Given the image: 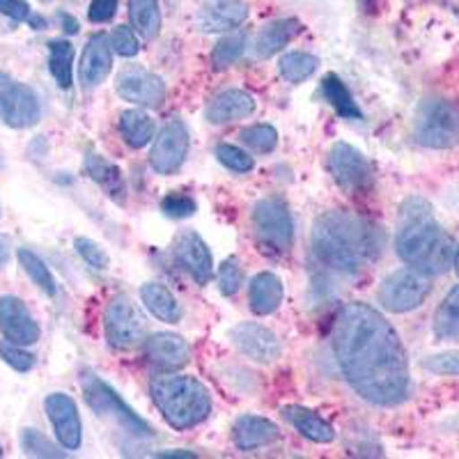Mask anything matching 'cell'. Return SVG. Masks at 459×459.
<instances>
[{
  "instance_id": "cell-6",
  "label": "cell",
  "mask_w": 459,
  "mask_h": 459,
  "mask_svg": "<svg viewBox=\"0 0 459 459\" xmlns=\"http://www.w3.org/2000/svg\"><path fill=\"white\" fill-rule=\"evenodd\" d=\"M81 384H83L85 402H88V407L92 409V411L101 413V416H110L115 423L120 425V428L125 429L126 434H131V437H152L150 425H147L104 379H100L97 375H85Z\"/></svg>"
},
{
  "instance_id": "cell-42",
  "label": "cell",
  "mask_w": 459,
  "mask_h": 459,
  "mask_svg": "<svg viewBox=\"0 0 459 459\" xmlns=\"http://www.w3.org/2000/svg\"><path fill=\"white\" fill-rule=\"evenodd\" d=\"M423 368L434 375H453L459 377V351H444V354L429 356Z\"/></svg>"
},
{
  "instance_id": "cell-12",
  "label": "cell",
  "mask_w": 459,
  "mask_h": 459,
  "mask_svg": "<svg viewBox=\"0 0 459 459\" xmlns=\"http://www.w3.org/2000/svg\"><path fill=\"white\" fill-rule=\"evenodd\" d=\"M188 154V129L182 120H170L163 125L161 134L150 152V166L159 175H172L182 168Z\"/></svg>"
},
{
  "instance_id": "cell-39",
  "label": "cell",
  "mask_w": 459,
  "mask_h": 459,
  "mask_svg": "<svg viewBox=\"0 0 459 459\" xmlns=\"http://www.w3.org/2000/svg\"><path fill=\"white\" fill-rule=\"evenodd\" d=\"M0 356L5 360L7 366L14 368L16 372H28L35 368V356L28 354V351L22 350V344L14 342H0Z\"/></svg>"
},
{
  "instance_id": "cell-49",
  "label": "cell",
  "mask_w": 459,
  "mask_h": 459,
  "mask_svg": "<svg viewBox=\"0 0 459 459\" xmlns=\"http://www.w3.org/2000/svg\"><path fill=\"white\" fill-rule=\"evenodd\" d=\"M7 262V246H5V241L0 239V264H5Z\"/></svg>"
},
{
  "instance_id": "cell-28",
  "label": "cell",
  "mask_w": 459,
  "mask_h": 459,
  "mask_svg": "<svg viewBox=\"0 0 459 459\" xmlns=\"http://www.w3.org/2000/svg\"><path fill=\"white\" fill-rule=\"evenodd\" d=\"M322 94L324 100L333 106L335 113H338L340 117H344V120H363V113H360L359 104H356L354 97H351L350 88H347L335 74H326V76H324Z\"/></svg>"
},
{
  "instance_id": "cell-14",
  "label": "cell",
  "mask_w": 459,
  "mask_h": 459,
  "mask_svg": "<svg viewBox=\"0 0 459 459\" xmlns=\"http://www.w3.org/2000/svg\"><path fill=\"white\" fill-rule=\"evenodd\" d=\"M44 409L48 413L56 437L60 446L67 450H79L81 441H83V432H81V416L76 402L65 393H53L44 400Z\"/></svg>"
},
{
  "instance_id": "cell-9",
  "label": "cell",
  "mask_w": 459,
  "mask_h": 459,
  "mask_svg": "<svg viewBox=\"0 0 459 459\" xmlns=\"http://www.w3.org/2000/svg\"><path fill=\"white\" fill-rule=\"evenodd\" d=\"M429 294V278L428 273L418 269H400L393 272L379 287L381 306L391 313H409L423 306V301Z\"/></svg>"
},
{
  "instance_id": "cell-24",
  "label": "cell",
  "mask_w": 459,
  "mask_h": 459,
  "mask_svg": "<svg viewBox=\"0 0 459 459\" xmlns=\"http://www.w3.org/2000/svg\"><path fill=\"white\" fill-rule=\"evenodd\" d=\"M282 416L299 434H303V437L308 438V441H315V444H331L335 438V429L322 416L310 411V409L292 404V407L282 409Z\"/></svg>"
},
{
  "instance_id": "cell-23",
  "label": "cell",
  "mask_w": 459,
  "mask_h": 459,
  "mask_svg": "<svg viewBox=\"0 0 459 459\" xmlns=\"http://www.w3.org/2000/svg\"><path fill=\"white\" fill-rule=\"evenodd\" d=\"M85 172H88V178L92 182H97L101 186L106 195L115 203L125 204L126 203V182L125 175L113 161L104 159L101 154H92L90 152L88 157H85Z\"/></svg>"
},
{
  "instance_id": "cell-16",
  "label": "cell",
  "mask_w": 459,
  "mask_h": 459,
  "mask_svg": "<svg viewBox=\"0 0 459 459\" xmlns=\"http://www.w3.org/2000/svg\"><path fill=\"white\" fill-rule=\"evenodd\" d=\"M172 255H175V260H178L200 285H207L209 278L214 276L212 253H209L203 237H200L198 232H194V230H182V232L175 237Z\"/></svg>"
},
{
  "instance_id": "cell-8",
  "label": "cell",
  "mask_w": 459,
  "mask_h": 459,
  "mask_svg": "<svg viewBox=\"0 0 459 459\" xmlns=\"http://www.w3.org/2000/svg\"><path fill=\"white\" fill-rule=\"evenodd\" d=\"M104 329L106 340L110 347L122 351L136 350L147 340V319L141 313L136 303L129 297H115L106 306L104 313Z\"/></svg>"
},
{
  "instance_id": "cell-36",
  "label": "cell",
  "mask_w": 459,
  "mask_h": 459,
  "mask_svg": "<svg viewBox=\"0 0 459 459\" xmlns=\"http://www.w3.org/2000/svg\"><path fill=\"white\" fill-rule=\"evenodd\" d=\"M241 141L257 154H269L278 145V131L269 125H253L241 131Z\"/></svg>"
},
{
  "instance_id": "cell-30",
  "label": "cell",
  "mask_w": 459,
  "mask_h": 459,
  "mask_svg": "<svg viewBox=\"0 0 459 459\" xmlns=\"http://www.w3.org/2000/svg\"><path fill=\"white\" fill-rule=\"evenodd\" d=\"M48 69L56 83L63 90H69L74 83V47L67 39L48 42Z\"/></svg>"
},
{
  "instance_id": "cell-20",
  "label": "cell",
  "mask_w": 459,
  "mask_h": 459,
  "mask_svg": "<svg viewBox=\"0 0 459 459\" xmlns=\"http://www.w3.org/2000/svg\"><path fill=\"white\" fill-rule=\"evenodd\" d=\"M232 441L239 450L251 453V450L266 448L281 441V429L269 418L262 416H239L232 425Z\"/></svg>"
},
{
  "instance_id": "cell-26",
  "label": "cell",
  "mask_w": 459,
  "mask_h": 459,
  "mask_svg": "<svg viewBox=\"0 0 459 459\" xmlns=\"http://www.w3.org/2000/svg\"><path fill=\"white\" fill-rule=\"evenodd\" d=\"M303 30L301 22L299 19H281V22H273L260 32L255 44L257 57L266 60V57L276 56L282 47L292 42L294 37Z\"/></svg>"
},
{
  "instance_id": "cell-45",
  "label": "cell",
  "mask_w": 459,
  "mask_h": 459,
  "mask_svg": "<svg viewBox=\"0 0 459 459\" xmlns=\"http://www.w3.org/2000/svg\"><path fill=\"white\" fill-rule=\"evenodd\" d=\"M0 14L10 16L12 22L22 23L30 22L32 12L26 0H0Z\"/></svg>"
},
{
  "instance_id": "cell-18",
  "label": "cell",
  "mask_w": 459,
  "mask_h": 459,
  "mask_svg": "<svg viewBox=\"0 0 459 459\" xmlns=\"http://www.w3.org/2000/svg\"><path fill=\"white\" fill-rule=\"evenodd\" d=\"M145 359L161 372L182 370L191 360V347L182 335L154 333L145 340Z\"/></svg>"
},
{
  "instance_id": "cell-38",
  "label": "cell",
  "mask_w": 459,
  "mask_h": 459,
  "mask_svg": "<svg viewBox=\"0 0 459 459\" xmlns=\"http://www.w3.org/2000/svg\"><path fill=\"white\" fill-rule=\"evenodd\" d=\"M216 159H219L225 168H230V170L235 172H251L253 166H255L253 157H248L244 150H239V147L235 145H225V143H221V145L216 147Z\"/></svg>"
},
{
  "instance_id": "cell-34",
  "label": "cell",
  "mask_w": 459,
  "mask_h": 459,
  "mask_svg": "<svg viewBox=\"0 0 459 459\" xmlns=\"http://www.w3.org/2000/svg\"><path fill=\"white\" fill-rule=\"evenodd\" d=\"M16 257H19V264L23 266V272L30 276V281L35 282L39 290H44L48 297H56L57 294L56 281H53L51 272H48V266L44 264L42 257L37 255V253H32L30 248H19Z\"/></svg>"
},
{
  "instance_id": "cell-11",
  "label": "cell",
  "mask_w": 459,
  "mask_h": 459,
  "mask_svg": "<svg viewBox=\"0 0 459 459\" xmlns=\"http://www.w3.org/2000/svg\"><path fill=\"white\" fill-rule=\"evenodd\" d=\"M39 100L28 85L0 72V120L12 129H28L39 122Z\"/></svg>"
},
{
  "instance_id": "cell-47",
  "label": "cell",
  "mask_w": 459,
  "mask_h": 459,
  "mask_svg": "<svg viewBox=\"0 0 459 459\" xmlns=\"http://www.w3.org/2000/svg\"><path fill=\"white\" fill-rule=\"evenodd\" d=\"M57 19L63 22L65 32H69V35H74V32H79V22H76V19H74L72 14H67V12H60V14H57Z\"/></svg>"
},
{
  "instance_id": "cell-13",
  "label": "cell",
  "mask_w": 459,
  "mask_h": 459,
  "mask_svg": "<svg viewBox=\"0 0 459 459\" xmlns=\"http://www.w3.org/2000/svg\"><path fill=\"white\" fill-rule=\"evenodd\" d=\"M117 94L136 106L161 108V104L166 101V83L157 74L134 65V67L122 69L117 76Z\"/></svg>"
},
{
  "instance_id": "cell-19",
  "label": "cell",
  "mask_w": 459,
  "mask_h": 459,
  "mask_svg": "<svg viewBox=\"0 0 459 459\" xmlns=\"http://www.w3.org/2000/svg\"><path fill=\"white\" fill-rule=\"evenodd\" d=\"M110 69H113V44L106 35L90 37L83 48L79 65V79L83 88H97L108 79Z\"/></svg>"
},
{
  "instance_id": "cell-44",
  "label": "cell",
  "mask_w": 459,
  "mask_h": 459,
  "mask_svg": "<svg viewBox=\"0 0 459 459\" xmlns=\"http://www.w3.org/2000/svg\"><path fill=\"white\" fill-rule=\"evenodd\" d=\"M110 44H113L115 53H120L122 57H134L138 56V51H141L136 35H134L126 26L115 28L113 35H110Z\"/></svg>"
},
{
  "instance_id": "cell-31",
  "label": "cell",
  "mask_w": 459,
  "mask_h": 459,
  "mask_svg": "<svg viewBox=\"0 0 459 459\" xmlns=\"http://www.w3.org/2000/svg\"><path fill=\"white\" fill-rule=\"evenodd\" d=\"M434 333L441 340L459 342V285L453 287L434 315Z\"/></svg>"
},
{
  "instance_id": "cell-25",
  "label": "cell",
  "mask_w": 459,
  "mask_h": 459,
  "mask_svg": "<svg viewBox=\"0 0 459 459\" xmlns=\"http://www.w3.org/2000/svg\"><path fill=\"white\" fill-rule=\"evenodd\" d=\"M251 310L260 317L272 315L281 308L282 303V282L276 273L264 272L257 273L251 282V292H248Z\"/></svg>"
},
{
  "instance_id": "cell-32",
  "label": "cell",
  "mask_w": 459,
  "mask_h": 459,
  "mask_svg": "<svg viewBox=\"0 0 459 459\" xmlns=\"http://www.w3.org/2000/svg\"><path fill=\"white\" fill-rule=\"evenodd\" d=\"M131 23L145 39H154L161 30L159 0H129Z\"/></svg>"
},
{
  "instance_id": "cell-15",
  "label": "cell",
  "mask_w": 459,
  "mask_h": 459,
  "mask_svg": "<svg viewBox=\"0 0 459 459\" xmlns=\"http://www.w3.org/2000/svg\"><path fill=\"white\" fill-rule=\"evenodd\" d=\"M230 338L237 350L255 363H273L281 356V340L272 329L262 324L244 322L230 331Z\"/></svg>"
},
{
  "instance_id": "cell-7",
  "label": "cell",
  "mask_w": 459,
  "mask_h": 459,
  "mask_svg": "<svg viewBox=\"0 0 459 459\" xmlns=\"http://www.w3.org/2000/svg\"><path fill=\"white\" fill-rule=\"evenodd\" d=\"M253 230L257 244L266 251L282 255L294 244V221L287 204L281 198L257 200L253 207Z\"/></svg>"
},
{
  "instance_id": "cell-35",
  "label": "cell",
  "mask_w": 459,
  "mask_h": 459,
  "mask_svg": "<svg viewBox=\"0 0 459 459\" xmlns=\"http://www.w3.org/2000/svg\"><path fill=\"white\" fill-rule=\"evenodd\" d=\"M246 48V35L244 32H235V35L223 37L219 44L214 47V53H212V63H214V69H228L244 56Z\"/></svg>"
},
{
  "instance_id": "cell-21",
  "label": "cell",
  "mask_w": 459,
  "mask_h": 459,
  "mask_svg": "<svg viewBox=\"0 0 459 459\" xmlns=\"http://www.w3.org/2000/svg\"><path fill=\"white\" fill-rule=\"evenodd\" d=\"M255 113V100L244 90H225L216 94L207 106V120L212 125H230V122L244 120Z\"/></svg>"
},
{
  "instance_id": "cell-51",
  "label": "cell",
  "mask_w": 459,
  "mask_h": 459,
  "mask_svg": "<svg viewBox=\"0 0 459 459\" xmlns=\"http://www.w3.org/2000/svg\"><path fill=\"white\" fill-rule=\"evenodd\" d=\"M5 166V157H3V152H0V168Z\"/></svg>"
},
{
  "instance_id": "cell-46",
  "label": "cell",
  "mask_w": 459,
  "mask_h": 459,
  "mask_svg": "<svg viewBox=\"0 0 459 459\" xmlns=\"http://www.w3.org/2000/svg\"><path fill=\"white\" fill-rule=\"evenodd\" d=\"M115 12H117V0H92L88 16L92 23H106L113 19Z\"/></svg>"
},
{
  "instance_id": "cell-2",
  "label": "cell",
  "mask_w": 459,
  "mask_h": 459,
  "mask_svg": "<svg viewBox=\"0 0 459 459\" xmlns=\"http://www.w3.org/2000/svg\"><path fill=\"white\" fill-rule=\"evenodd\" d=\"M395 248L409 266L428 276L450 272L457 257V244L434 221L432 209L423 198H409L402 204Z\"/></svg>"
},
{
  "instance_id": "cell-50",
  "label": "cell",
  "mask_w": 459,
  "mask_h": 459,
  "mask_svg": "<svg viewBox=\"0 0 459 459\" xmlns=\"http://www.w3.org/2000/svg\"><path fill=\"white\" fill-rule=\"evenodd\" d=\"M455 269H457V276H459V248H457V257H455Z\"/></svg>"
},
{
  "instance_id": "cell-1",
  "label": "cell",
  "mask_w": 459,
  "mask_h": 459,
  "mask_svg": "<svg viewBox=\"0 0 459 459\" xmlns=\"http://www.w3.org/2000/svg\"><path fill=\"white\" fill-rule=\"evenodd\" d=\"M333 354L363 400L395 407L407 400L409 359L400 335L368 303H347L333 324Z\"/></svg>"
},
{
  "instance_id": "cell-37",
  "label": "cell",
  "mask_w": 459,
  "mask_h": 459,
  "mask_svg": "<svg viewBox=\"0 0 459 459\" xmlns=\"http://www.w3.org/2000/svg\"><path fill=\"white\" fill-rule=\"evenodd\" d=\"M22 448L28 457H51V459L65 457L63 450H57L42 432H37V429H30V428L22 432Z\"/></svg>"
},
{
  "instance_id": "cell-17",
  "label": "cell",
  "mask_w": 459,
  "mask_h": 459,
  "mask_svg": "<svg viewBox=\"0 0 459 459\" xmlns=\"http://www.w3.org/2000/svg\"><path fill=\"white\" fill-rule=\"evenodd\" d=\"M0 331L10 342L22 347L39 340V326L32 319L26 303L16 297H0Z\"/></svg>"
},
{
  "instance_id": "cell-22",
  "label": "cell",
  "mask_w": 459,
  "mask_h": 459,
  "mask_svg": "<svg viewBox=\"0 0 459 459\" xmlns=\"http://www.w3.org/2000/svg\"><path fill=\"white\" fill-rule=\"evenodd\" d=\"M248 19V5L241 0H219L200 10L198 26L204 32H225L241 26Z\"/></svg>"
},
{
  "instance_id": "cell-48",
  "label": "cell",
  "mask_w": 459,
  "mask_h": 459,
  "mask_svg": "<svg viewBox=\"0 0 459 459\" xmlns=\"http://www.w3.org/2000/svg\"><path fill=\"white\" fill-rule=\"evenodd\" d=\"M157 457H184V459H188V457H195V455L188 453V450H184V453H178V450H175V453H159Z\"/></svg>"
},
{
  "instance_id": "cell-5",
  "label": "cell",
  "mask_w": 459,
  "mask_h": 459,
  "mask_svg": "<svg viewBox=\"0 0 459 459\" xmlns=\"http://www.w3.org/2000/svg\"><path fill=\"white\" fill-rule=\"evenodd\" d=\"M416 141L432 150L459 145V108L448 100H425L416 113Z\"/></svg>"
},
{
  "instance_id": "cell-10",
  "label": "cell",
  "mask_w": 459,
  "mask_h": 459,
  "mask_svg": "<svg viewBox=\"0 0 459 459\" xmlns=\"http://www.w3.org/2000/svg\"><path fill=\"white\" fill-rule=\"evenodd\" d=\"M329 172L347 195L366 194L372 186V166L354 145L335 143L329 152Z\"/></svg>"
},
{
  "instance_id": "cell-43",
  "label": "cell",
  "mask_w": 459,
  "mask_h": 459,
  "mask_svg": "<svg viewBox=\"0 0 459 459\" xmlns=\"http://www.w3.org/2000/svg\"><path fill=\"white\" fill-rule=\"evenodd\" d=\"M219 287H221V294H225V297H232V294L239 292L241 269L239 264H237V260H225L223 264H221Z\"/></svg>"
},
{
  "instance_id": "cell-4",
  "label": "cell",
  "mask_w": 459,
  "mask_h": 459,
  "mask_svg": "<svg viewBox=\"0 0 459 459\" xmlns=\"http://www.w3.org/2000/svg\"><path fill=\"white\" fill-rule=\"evenodd\" d=\"M150 393L166 423L175 429L195 428L212 411V395L207 386L194 377L166 372L152 381Z\"/></svg>"
},
{
  "instance_id": "cell-40",
  "label": "cell",
  "mask_w": 459,
  "mask_h": 459,
  "mask_svg": "<svg viewBox=\"0 0 459 459\" xmlns=\"http://www.w3.org/2000/svg\"><path fill=\"white\" fill-rule=\"evenodd\" d=\"M74 246H76V253H79V255L83 257V260L88 262L90 266H94V269H100V272L108 269L110 257H108V253H106L100 244H94L92 239H85V237H79V239L74 241Z\"/></svg>"
},
{
  "instance_id": "cell-41",
  "label": "cell",
  "mask_w": 459,
  "mask_h": 459,
  "mask_svg": "<svg viewBox=\"0 0 459 459\" xmlns=\"http://www.w3.org/2000/svg\"><path fill=\"white\" fill-rule=\"evenodd\" d=\"M195 200L184 194H170L161 200V212L170 219H186L195 214Z\"/></svg>"
},
{
  "instance_id": "cell-27",
  "label": "cell",
  "mask_w": 459,
  "mask_h": 459,
  "mask_svg": "<svg viewBox=\"0 0 459 459\" xmlns=\"http://www.w3.org/2000/svg\"><path fill=\"white\" fill-rule=\"evenodd\" d=\"M141 299L147 310L161 322L178 324L182 319V308H179L178 299L172 297L168 287L159 285V282H147V285L141 287Z\"/></svg>"
},
{
  "instance_id": "cell-29",
  "label": "cell",
  "mask_w": 459,
  "mask_h": 459,
  "mask_svg": "<svg viewBox=\"0 0 459 459\" xmlns=\"http://www.w3.org/2000/svg\"><path fill=\"white\" fill-rule=\"evenodd\" d=\"M120 131L126 145L134 147V150H141V147H145L152 141L154 120L145 110L129 108L120 115Z\"/></svg>"
},
{
  "instance_id": "cell-33",
  "label": "cell",
  "mask_w": 459,
  "mask_h": 459,
  "mask_svg": "<svg viewBox=\"0 0 459 459\" xmlns=\"http://www.w3.org/2000/svg\"><path fill=\"white\" fill-rule=\"evenodd\" d=\"M319 60L313 56V53H285L278 63V72H281L282 79L287 83H303L306 79H310L315 72H317Z\"/></svg>"
},
{
  "instance_id": "cell-3",
  "label": "cell",
  "mask_w": 459,
  "mask_h": 459,
  "mask_svg": "<svg viewBox=\"0 0 459 459\" xmlns=\"http://www.w3.org/2000/svg\"><path fill=\"white\" fill-rule=\"evenodd\" d=\"M315 255L340 273H359L375 257L370 225L344 212H324L313 225Z\"/></svg>"
}]
</instances>
